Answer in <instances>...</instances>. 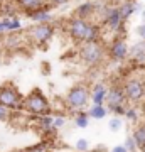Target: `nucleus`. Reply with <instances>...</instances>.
<instances>
[{
	"label": "nucleus",
	"instance_id": "nucleus-1",
	"mask_svg": "<svg viewBox=\"0 0 145 152\" xmlns=\"http://www.w3.org/2000/svg\"><path fill=\"white\" fill-rule=\"evenodd\" d=\"M78 56H79V59L86 66L95 68V66H100L108 58L106 46L101 42V39L100 41H93V42H83V44H79Z\"/></svg>",
	"mask_w": 145,
	"mask_h": 152
},
{
	"label": "nucleus",
	"instance_id": "nucleus-2",
	"mask_svg": "<svg viewBox=\"0 0 145 152\" xmlns=\"http://www.w3.org/2000/svg\"><path fill=\"white\" fill-rule=\"evenodd\" d=\"M90 102H91V88L85 83L74 85L64 96V107L73 113L79 112V110H85Z\"/></svg>",
	"mask_w": 145,
	"mask_h": 152
},
{
	"label": "nucleus",
	"instance_id": "nucleus-3",
	"mask_svg": "<svg viewBox=\"0 0 145 152\" xmlns=\"http://www.w3.org/2000/svg\"><path fill=\"white\" fill-rule=\"evenodd\" d=\"M24 110L29 115H46V113H52V105L47 100V96L44 95L41 90H32V91L24 96Z\"/></svg>",
	"mask_w": 145,
	"mask_h": 152
},
{
	"label": "nucleus",
	"instance_id": "nucleus-4",
	"mask_svg": "<svg viewBox=\"0 0 145 152\" xmlns=\"http://www.w3.org/2000/svg\"><path fill=\"white\" fill-rule=\"evenodd\" d=\"M101 26L105 29H108L110 32L117 34L125 37V20L120 15L118 7H111V5H105L101 7Z\"/></svg>",
	"mask_w": 145,
	"mask_h": 152
},
{
	"label": "nucleus",
	"instance_id": "nucleus-5",
	"mask_svg": "<svg viewBox=\"0 0 145 152\" xmlns=\"http://www.w3.org/2000/svg\"><path fill=\"white\" fill-rule=\"evenodd\" d=\"M54 34H56V27L52 24H32L31 27L26 31V37L29 42H32L37 48H44L46 44L52 41Z\"/></svg>",
	"mask_w": 145,
	"mask_h": 152
},
{
	"label": "nucleus",
	"instance_id": "nucleus-6",
	"mask_svg": "<svg viewBox=\"0 0 145 152\" xmlns=\"http://www.w3.org/2000/svg\"><path fill=\"white\" fill-rule=\"evenodd\" d=\"M0 103L5 105L12 112L24 110V95L12 83H4L0 85Z\"/></svg>",
	"mask_w": 145,
	"mask_h": 152
},
{
	"label": "nucleus",
	"instance_id": "nucleus-7",
	"mask_svg": "<svg viewBox=\"0 0 145 152\" xmlns=\"http://www.w3.org/2000/svg\"><path fill=\"white\" fill-rule=\"evenodd\" d=\"M122 86L125 90V95H127V100L130 103L138 105L145 102V80L144 78H138V76H130L127 78Z\"/></svg>",
	"mask_w": 145,
	"mask_h": 152
},
{
	"label": "nucleus",
	"instance_id": "nucleus-8",
	"mask_svg": "<svg viewBox=\"0 0 145 152\" xmlns=\"http://www.w3.org/2000/svg\"><path fill=\"white\" fill-rule=\"evenodd\" d=\"M128 51H130V46L127 44L125 37L115 36V39L108 44L106 48V56L108 59L115 61V63H123V61L128 59Z\"/></svg>",
	"mask_w": 145,
	"mask_h": 152
},
{
	"label": "nucleus",
	"instance_id": "nucleus-9",
	"mask_svg": "<svg viewBox=\"0 0 145 152\" xmlns=\"http://www.w3.org/2000/svg\"><path fill=\"white\" fill-rule=\"evenodd\" d=\"M88 22L86 19H81L78 15H73L71 19H68L66 22V32L69 36V39L76 44H81L83 39H85V32H86V27H88Z\"/></svg>",
	"mask_w": 145,
	"mask_h": 152
},
{
	"label": "nucleus",
	"instance_id": "nucleus-10",
	"mask_svg": "<svg viewBox=\"0 0 145 152\" xmlns=\"http://www.w3.org/2000/svg\"><path fill=\"white\" fill-rule=\"evenodd\" d=\"M105 103H106L108 110L111 112V110L117 108V107H127L130 102L127 100V95H125L123 86H122V85H113V86L108 88Z\"/></svg>",
	"mask_w": 145,
	"mask_h": 152
},
{
	"label": "nucleus",
	"instance_id": "nucleus-11",
	"mask_svg": "<svg viewBox=\"0 0 145 152\" xmlns=\"http://www.w3.org/2000/svg\"><path fill=\"white\" fill-rule=\"evenodd\" d=\"M14 4L24 15H29V14L39 10V9H44V7H51L49 0H14Z\"/></svg>",
	"mask_w": 145,
	"mask_h": 152
},
{
	"label": "nucleus",
	"instance_id": "nucleus-12",
	"mask_svg": "<svg viewBox=\"0 0 145 152\" xmlns=\"http://www.w3.org/2000/svg\"><path fill=\"white\" fill-rule=\"evenodd\" d=\"M128 61H132L137 66H145V41L140 39L138 42H135L133 46H130Z\"/></svg>",
	"mask_w": 145,
	"mask_h": 152
},
{
	"label": "nucleus",
	"instance_id": "nucleus-13",
	"mask_svg": "<svg viewBox=\"0 0 145 152\" xmlns=\"http://www.w3.org/2000/svg\"><path fill=\"white\" fill-rule=\"evenodd\" d=\"M96 12H100V5H98L96 2L88 0V2H83V4H79V5L76 7L74 15L81 17V19H86V20H90Z\"/></svg>",
	"mask_w": 145,
	"mask_h": 152
},
{
	"label": "nucleus",
	"instance_id": "nucleus-14",
	"mask_svg": "<svg viewBox=\"0 0 145 152\" xmlns=\"http://www.w3.org/2000/svg\"><path fill=\"white\" fill-rule=\"evenodd\" d=\"M52 7H44V9H39V10L32 12V14H29L26 15L27 19H31L34 24H49V22L54 20V15L52 12H51Z\"/></svg>",
	"mask_w": 145,
	"mask_h": 152
},
{
	"label": "nucleus",
	"instance_id": "nucleus-15",
	"mask_svg": "<svg viewBox=\"0 0 145 152\" xmlns=\"http://www.w3.org/2000/svg\"><path fill=\"white\" fill-rule=\"evenodd\" d=\"M118 10H120L122 19L127 22L130 17L133 15V14L142 12V7L138 5V2H137V0H125L123 4H120V5H118Z\"/></svg>",
	"mask_w": 145,
	"mask_h": 152
},
{
	"label": "nucleus",
	"instance_id": "nucleus-16",
	"mask_svg": "<svg viewBox=\"0 0 145 152\" xmlns=\"http://www.w3.org/2000/svg\"><path fill=\"white\" fill-rule=\"evenodd\" d=\"M101 39V26L96 24V22H88V27H86L85 32V39L83 42H93V41H100ZM81 42V44H83Z\"/></svg>",
	"mask_w": 145,
	"mask_h": 152
},
{
	"label": "nucleus",
	"instance_id": "nucleus-17",
	"mask_svg": "<svg viewBox=\"0 0 145 152\" xmlns=\"http://www.w3.org/2000/svg\"><path fill=\"white\" fill-rule=\"evenodd\" d=\"M108 86L105 83H95L91 86V103H105Z\"/></svg>",
	"mask_w": 145,
	"mask_h": 152
},
{
	"label": "nucleus",
	"instance_id": "nucleus-18",
	"mask_svg": "<svg viewBox=\"0 0 145 152\" xmlns=\"http://www.w3.org/2000/svg\"><path fill=\"white\" fill-rule=\"evenodd\" d=\"M24 42H27V37H24V36H19L17 32H12L9 37H4V48L10 49V51L20 49L22 46H24Z\"/></svg>",
	"mask_w": 145,
	"mask_h": 152
},
{
	"label": "nucleus",
	"instance_id": "nucleus-19",
	"mask_svg": "<svg viewBox=\"0 0 145 152\" xmlns=\"http://www.w3.org/2000/svg\"><path fill=\"white\" fill-rule=\"evenodd\" d=\"M4 19V26H5V32L12 34V32H20L22 31V20L20 17L17 15H9V17H2Z\"/></svg>",
	"mask_w": 145,
	"mask_h": 152
},
{
	"label": "nucleus",
	"instance_id": "nucleus-20",
	"mask_svg": "<svg viewBox=\"0 0 145 152\" xmlns=\"http://www.w3.org/2000/svg\"><path fill=\"white\" fill-rule=\"evenodd\" d=\"M108 107H105V103H93L90 108H88V113H90V118L93 120H103L106 118L108 115Z\"/></svg>",
	"mask_w": 145,
	"mask_h": 152
},
{
	"label": "nucleus",
	"instance_id": "nucleus-21",
	"mask_svg": "<svg viewBox=\"0 0 145 152\" xmlns=\"http://www.w3.org/2000/svg\"><path fill=\"white\" fill-rule=\"evenodd\" d=\"M142 110L137 107V105H128L127 107V110H125V118L128 120V122H132V124H140V118H142Z\"/></svg>",
	"mask_w": 145,
	"mask_h": 152
},
{
	"label": "nucleus",
	"instance_id": "nucleus-22",
	"mask_svg": "<svg viewBox=\"0 0 145 152\" xmlns=\"http://www.w3.org/2000/svg\"><path fill=\"white\" fill-rule=\"evenodd\" d=\"M36 122H37V127L39 129H42L44 132H47L51 127H52V122H54V115L51 113H46V115H39L37 118H36Z\"/></svg>",
	"mask_w": 145,
	"mask_h": 152
},
{
	"label": "nucleus",
	"instance_id": "nucleus-23",
	"mask_svg": "<svg viewBox=\"0 0 145 152\" xmlns=\"http://www.w3.org/2000/svg\"><path fill=\"white\" fill-rule=\"evenodd\" d=\"M74 125L79 127V129H86L90 125V113L85 112V110H79L74 113Z\"/></svg>",
	"mask_w": 145,
	"mask_h": 152
},
{
	"label": "nucleus",
	"instance_id": "nucleus-24",
	"mask_svg": "<svg viewBox=\"0 0 145 152\" xmlns=\"http://www.w3.org/2000/svg\"><path fill=\"white\" fill-rule=\"evenodd\" d=\"M132 135H133L135 142L138 144V149L142 145H145V124H137V127H135V130Z\"/></svg>",
	"mask_w": 145,
	"mask_h": 152
},
{
	"label": "nucleus",
	"instance_id": "nucleus-25",
	"mask_svg": "<svg viewBox=\"0 0 145 152\" xmlns=\"http://www.w3.org/2000/svg\"><path fill=\"white\" fill-rule=\"evenodd\" d=\"M24 152H49V140L37 142V144H34V145L24 149Z\"/></svg>",
	"mask_w": 145,
	"mask_h": 152
},
{
	"label": "nucleus",
	"instance_id": "nucleus-26",
	"mask_svg": "<svg viewBox=\"0 0 145 152\" xmlns=\"http://www.w3.org/2000/svg\"><path fill=\"white\" fill-rule=\"evenodd\" d=\"M108 127H110V130L111 132H120L122 130V127H123V120H122V117H113V118H110V122H108Z\"/></svg>",
	"mask_w": 145,
	"mask_h": 152
},
{
	"label": "nucleus",
	"instance_id": "nucleus-27",
	"mask_svg": "<svg viewBox=\"0 0 145 152\" xmlns=\"http://www.w3.org/2000/svg\"><path fill=\"white\" fill-rule=\"evenodd\" d=\"M12 115H14V112L10 108H7L5 105L0 103V122H10Z\"/></svg>",
	"mask_w": 145,
	"mask_h": 152
},
{
	"label": "nucleus",
	"instance_id": "nucleus-28",
	"mask_svg": "<svg viewBox=\"0 0 145 152\" xmlns=\"http://www.w3.org/2000/svg\"><path fill=\"white\" fill-rule=\"evenodd\" d=\"M125 147L128 149V152H138L140 149H138V144L135 142V139H133V135H128L127 139H125Z\"/></svg>",
	"mask_w": 145,
	"mask_h": 152
},
{
	"label": "nucleus",
	"instance_id": "nucleus-29",
	"mask_svg": "<svg viewBox=\"0 0 145 152\" xmlns=\"http://www.w3.org/2000/svg\"><path fill=\"white\" fill-rule=\"evenodd\" d=\"M74 147H76L78 152H86L88 149H90V142L86 140V139H78L76 144H74Z\"/></svg>",
	"mask_w": 145,
	"mask_h": 152
},
{
	"label": "nucleus",
	"instance_id": "nucleus-30",
	"mask_svg": "<svg viewBox=\"0 0 145 152\" xmlns=\"http://www.w3.org/2000/svg\"><path fill=\"white\" fill-rule=\"evenodd\" d=\"M66 117L64 115H56V117H54V122H52V127H56V129H58V130H59L61 127H64L66 125Z\"/></svg>",
	"mask_w": 145,
	"mask_h": 152
},
{
	"label": "nucleus",
	"instance_id": "nucleus-31",
	"mask_svg": "<svg viewBox=\"0 0 145 152\" xmlns=\"http://www.w3.org/2000/svg\"><path fill=\"white\" fill-rule=\"evenodd\" d=\"M135 32H137V36H138V37L142 39V41H145V22H142L140 26H137Z\"/></svg>",
	"mask_w": 145,
	"mask_h": 152
},
{
	"label": "nucleus",
	"instance_id": "nucleus-32",
	"mask_svg": "<svg viewBox=\"0 0 145 152\" xmlns=\"http://www.w3.org/2000/svg\"><path fill=\"white\" fill-rule=\"evenodd\" d=\"M69 0H49V5L51 7H61V5H66Z\"/></svg>",
	"mask_w": 145,
	"mask_h": 152
},
{
	"label": "nucleus",
	"instance_id": "nucleus-33",
	"mask_svg": "<svg viewBox=\"0 0 145 152\" xmlns=\"http://www.w3.org/2000/svg\"><path fill=\"white\" fill-rule=\"evenodd\" d=\"M110 152H128V149L125 147V144H118V145H115Z\"/></svg>",
	"mask_w": 145,
	"mask_h": 152
},
{
	"label": "nucleus",
	"instance_id": "nucleus-34",
	"mask_svg": "<svg viewBox=\"0 0 145 152\" xmlns=\"http://www.w3.org/2000/svg\"><path fill=\"white\" fill-rule=\"evenodd\" d=\"M93 152H110V151H108V149L103 145V144H98V145L93 149Z\"/></svg>",
	"mask_w": 145,
	"mask_h": 152
},
{
	"label": "nucleus",
	"instance_id": "nucleus-35",
	"mask_svg": "<svg viewBox=\"0 0 145 152\" xmlns=\"http://www.w3.org/2000/svg\"><path fill=\"white\" fill-rule=\"evenodd\" d=\"M5 32V26H4V19L0 17V34H4Z\"/></svg>",
	"mask_w": 145,
	"mask_h": 152
},
{
	"label": "nucleus",
	"instance_id": "nucleus-36",
	"mask_svg": "<svg viewBox=\"0 0 145 152\" xmlns=\"http://www.w3.org/2000/svg\"><path fill=\"white\" fill-rule=\"evenodd\" d=\"M4 48V34H0V49Z\"/></svg>",
	"mask_w": 145,
	"mask_h": 152
},
{
	"label": "nucleus",
	"instance_id": "nucleus-37",
	"mask_svg": "<svg viewBox=\"0 0 145 152\" xmlns=\"http://www.w3.org/2000/svg\"><path fill=\"white\" fill-rule=\"evenodd\" d=\"M142 113H144V117H145V102H144V107H142Z\"/></svg>",
	"mask_w": 145,
	"mask_h": 152
},
{
	"label": "nucleus",
	"instance_id": "nucleus-38",
	"mask_svg": "<svg viewBox=\"0 0 145 152\" xmlns=\"http://www.w3.org/2000/svg\"><path fill=\"white\" fill-rule=\"evenodd\" d=\"M142 19H144V22H145V10H142Z\"/></svg>",
	"mask_w": 145,
	"mask_h": 152
},
{
	"label": "nucleus",
	"instance_id": "nucleus-39",
	"mask_svg": "<svg viewBox=\"0 0 145 152\" xmlns=\"http://www.w3.org/2000/svg\"><path fill=\"white\" fill-rule=\"evenodd\" d=\"M140 152H145V145H142V147H140Z\"/></svg>",
	"mask_w": 145,
	"mask_h": 152
},
{
	"label": "nucleus",
	"instance_id": "nucleus-40",
	"mask_svg": "<svg viewBox=\"0 0 145 152\" xmlns=\"http://www.w3.org/2000/svg\"><path fill=\"white\" fill-rule=\"evenodd\" d=\"M2 2H9V0H0V4H2Z\"/></svg>",
	"mask_w": 145,
	"mask_h": 152
}]
</instances>
